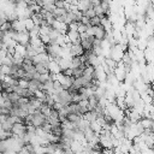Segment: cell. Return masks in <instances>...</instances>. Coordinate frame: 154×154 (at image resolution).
Here are the masks:
<instances>
[{
    "instance_id": "19",
    "label": "cell",
    "mask_w": 154,
    "mask_h": 154,
    "mask_svg": "<svg viewBox=\"0 0 154 154\" xmlns=\"http://www.w3.org/2000/svg\"><path fill=\"white\" fill-rule=\"evenodd\" d=\"M24 25H25V30H26V31H29L30 29H32V28L35 26V24H34V22H32L31 18L24 19Z\"/></svg>"
},
{
    "instance_id": "15",
    "label": "cell",
    "mask_w": 154,
    "mask_h": 154,
    "mask_svg": "<svg viewBox=\"0 0 154 154\" xmlns=\"http://www.w3.org/2000/svg\"><path fill=\"white\" fill-rule=\"evenodd\" d=\"M89 126H90V129L95 132V134H100L101 132V130H102V128H101V125L96 122V120H94V122H90L89 123Z\"/></svg>"
},
{
    "instance_id": "17",
    "label": "cell",
    "mask_w": 154,
    "mask_h": 154,
    "mask_svg": "<svg viewBox=\"0 0 154 154\" xmlns=\"http://www.w3.org/2000/svg\"><path fill=\"white\" fill-rule=\"evenodd\" d=\"M81 65H82V61H81L79 57H71V69L79 67Z\"/></svg>"
},
{
    "instance_id": "21",
    "label": "cell",
    "mask_w": 154,
    "mask_h": 154,
    "mask_svg": "<svg viewBox=\"0 0 154 154\" xmlns=\"http://www.w3.org/2000/svg\"><path fill=\"white\" fill-rule=\"evenodd\" d=\"M11 29H12V24H11V22H5L4 24L0 25V30H1V31L7 32V31H10Z\"/></svg>"
},
{
    "instance_id": "20",
    "label": "cell",
    "mask_w": 154,
    "mask_h": 154,
    "mask_svg": "<svg viewBox=\"0 0 154 154\" xmlns=\"http://www.w3.org/2000/svg\"><path fill=\"white\" fill-rule=\"evenodd\" d=\"M89 25L91 26H97L100 25V17L99 16H95L93 18H89Z\"/></svg>"
},
{
    "instance_id": "2",
    "label": "cell",
    "mask_w": 154,
    "mask_h": 154,
    "mask_svg": "<svg viewBox=\"0 0 154 154\" xmlns=\"http://www.w3.org/2000/svg\"><path fill=\"white\" fill-rule=\"evenodd\" d=\"M11 132L14 136L23 137L24 134L26 132V125L24 123H14L13 126H12V129H11Z\"/></svg>"
},
{
    "instance_id": "4",
    "label": "cell",
    "mask_w": 154,
    "mask_h": 154,
    "mask_svg": "<svg viewBox=\"0 0 154 154\" xmlns=\"http://www.w3.org/2000/svg\"><path fill=\"white\" fill-rule=\"evenodd\" d=\"M66 36L69 37V40H70V42H71L72 45H77V43L81 42V35H79V32L76 31V30H67Z\"/></svg>"
},
{
    "instance_id": "8",
    "label": "cell",
    "mask_w": 154,
    "mask_h": 154,
    "mask_svg": "<svg viewBox=\"0 0 154 154\" xmlns=\"http://www.w3.org/2000/svg\"><path fill=\"white\" fill-rule=\"evenodd\" d=\"M82 118H83L82 114H78V113H67V116H66V119H67L70 123L75 124L76 126H77V124L79 123V120H81Z\"/></svg>"
},
{
    "instance_id": "11",
    "label": "cell",
    "mask_w": 154,
    "mask_h": 154,
    "mask_svg": "<svg viewBox=\"0 0 154 154\" xmlns=\"http://www.w3.org/2000/svg\"><path fill=\"white\" fill-rule=\"evenodd\" d=\"M48 70H49L51 73H59L60 72L59 64L55 60H49L48 61Z\"/></svg>"
},
{
    "instance_id": "14",
    "label": "cell",
    "mask_w": 154,
    "mask_h": 154,
    "mask_svg": "<svg viewBox=\"0 0 154 154\" xmlns=\"http://www.w3.org/2000/svg\"><path fill=\"white\" fill-rule=\"evenodd\" d=\"M23 60H24V57H23V55H20V54H17V53H14V54H13V57H12V63H13L14 65L22 66V64H23Z\"/></svg>"
},
{
    "instance_id": "27",
    "label": "cell",
    "mask_w": 154,
    "mask_h": 154,
    "mask_svg": "<svg viewBox=\"0 0 154 154\" xmlns=\"http://www.w3.org/2000/svg\"><path fill=\"white\" fill-rule=\"evenodd\" d=\"M41 129L43 130V131H46V132H51V129H52V125L48 123V122H46V123H43V125L41 126Z\"/></svg>"
},
{
    "instance_id": "10",
    "label": "cell",
    "mask_w": 154,
    "mask_h": 154,
    "mask_svg": "<svg viewBox=\"0 0 154 154\" xmlns=\"http://www.w3.org/2000/svg\"><path fill=\"white\" fill-rule=\"evenodd\" d=\"M35 70H36L40 75H42V73H48V72H49V70H48V63H38V64H36V65H35Z\"/></svg>"
},
{
    "instance_id": "13",
    "label": "cell",
    "mask_w": 154,
    "mask_h": 154,
    "mask_svg": "<svg viewBox=\"0 0 154 154\" xmlns=\"http://www.w3.org/2000/svg\"><path fill=\"white\" fill-rule=\"evenodd\" d=\"M67 8L66 7H55L54 10H53V16H54V18H57V17H60V16H65L66 13H67Z\"/></svg>"
},
{
    "instance_id": "1",
    "label": "cell",
    "mask_w": 154,
    "mask_h": 154,
    "mask_svg": "<svg viewBox=\"0 0 154 154\" xmlns=\"http://www.w3.org/2000/svg\"><path fill=\"white\" fill-rule=\"evenodd\" d=\"M29 117H30V124L29 125H32L35 128H41L43 125V123L47 122V117L45 114H42L38 109L35 111L34 113L29 114Z\"/></svg>"
},
{
    "instance_id": "23",
    "label": "cell",
    "mask_w": 154,
    "mask_h": 154,
    "mask_svg": "<svg viewBox=\"0 0 154 154\" xmlns=\"http://www.w3.org/2000/svg\"><path fill=\"white\" fill-rule=\"evenodd\" d=\"M18 85L20 88H29V81H26L24 78H19L18 79Z\"/></svg>"
},
{
    "instance_id": "22",
    "label": "cell",
    "mask_w": 154,
    "mask_h": 154,
    "mask_svg": "<svg viewBox=\"0 0 154 154\" xmlns=\"http://www.w3.org/2000/svg\"><path fill=\"white\" fill-rule=\"evenodd\" d=\"M82 16H85V17H88V18H93V17L96 16V13H95L94 8H89V10H87V11L82 12Z\"/></svg>"
},
{
    "instance_id": "5",
    "label": "cell",
    "mask_w": 154,
    "mask_h": 154,
    "mask_svg": "<svg viewBox=\"0 0 154 154\" xmlns=\"http://www.w3.org/2000/svg\"><path fill=\"white\" fill-rule=\"evenodd\" d=\"M84 53L81 43H77V45H72L71 43V47H70V55L71 57H79Z\"/></svg>"
},
{
    "instance_id": "7",
    "label": "cell",
    "mask_w": 154,
    "mask_h": 154,
    "mask_svg": "<svg viewBox=\"0 0 154 154\" xmlns=\"http://www.w3.org/2000/svg\"><path fill=\"white\" fill-rule=\"evenodd\" d=\"M106 35H107V31L105 30V28L102 25H97L96 26V32H95L94 37L97 38V40H100V41H102V40L106 38Z\"/></svg>"
},
{
    "instance_id": "12",
    "label": "cell",
    "mask_w": 154,
    "mask_h": 154,
    "mask_svg": "<svg viewBox=\"0 0 154 154\" xmlns=\"http://www.w3.org/2000/svg\"><path fill=\"white\" fill-rule=\"evenodd\" d=\"M29 89L34 93L35 90H37V89H41V82L38 81V79H35V78H31L30 81H29Z\"/></svg>"
},
{
    "instance_id": "28",
    "label": "cell",
    "mask_w": 154,
    "mask_h": 154,
    "mask_svg": "<svg viewBox=\"0 0 154 154\" xmlns=\"http://www.w3.org/2000/svg\"><path fill=\"white\" fill-rule=\"evenodd\" d=\"M23 1H24V2H26V4H29V2H31L32 0H23Z\"/></svg>"
},
{
    "instance_id": "29",
    "label": "cell",
    "mask_w": 154,
    "mask_h": 154,
    "mask_svg": "<svg viewBox=\"0 0 154 154\" xmlns=\"http://www.w3.org/2000/svg\"><path fill=\"white\" fill-rule=\"evenodd\" d=\"M1 65H2V64H1V63H0V70H1Z\"/></svg>"
},
{
    "instance_id": "26",
    "label": "cell",
    "mask_w": 154,
    "mask_h": 154,
    "mask_svg": "<svg viewBox=\"0 0 154 154\" xmlns=\"http://www.w3.org/2000/svg\"><path fill=\"white\" fill-rule=\"evenodd\" d=\"M0 72H1L2 75H5V76L10 75V66H7V65H1V70H0Z\"/></svg>"
},
{
    "instance_id": "9",
    "label": "cell",
    "mask_w": 154,
    "mask_h": 154,
    "mask_svg": "<svg viewBox=\"0 0 154 154\" xmlns=\"http://www.w3.org/2000/svg\"><path fill=\"white\" fill-rule=\"evenodd\" d=\"M82 117H83V118H84L87 122H89V123H90V122L96 120L99 116H97V113H96L94 109H89V111H88V112H85V113H84Z\"/></svg>"
},
{
    "instance_id": "18",
    "label": "cell",
    "mask_w": 154,
    "mask_h": 154,
    "mask_svg": "<svg viewBox=\"0 0 154 154\" xmlns=\"http://www.w3.org/2000/svg\"><path fill=\"white\" fill-rule=\"evenodd\" d=\"M29 35H30V37H37V36H40V26L38 25H35L32 29H30L29 31Z\"/></svg>"
},
{
    "instance_id": "3",
    "label": "cell",
    "mask_w": 154,
    "mask_h": 154,
    "mask_svg": "<svg viewBox=\"0 0 154 154\" xmlns=\"http://www.w3.org/2000/svg\"><path fill=\"white\" fill-rule=\"evenodd\" d=\"M95 37L94 36H90V35H87L85 37H82L81 38V46L83 48V51H91L93 49V42H94Z\"/></svg>"
},
{
    "instance_id": "25",
    "label": "cell",
    "mask_w": 154,
    "mask_h": 154,
    "mask_svg": "<svg viewBox=\"0 0 154 154\" xmlns=\"http://www.w3.org/2000/svg\"><path fill=\"white\" fill-rule=\"evenodd\" d=\"M60 72H61L63 75H65V76H69V77H72V76H73V71H72L71 67H69V69H64V70H61Z\"/></svg>"
},
{
    "instance_id": "16",
    "label": "cell",
    "mask_w": 154,
    "mask_h": 154,
    "mask_svg": "<svg viewBox=\"0 0 154 154\" xmlns=\"http://www.w3.org/2000/svg\"><path fill=\"white\" fill-rule=\"evenodd\" d=\"M14 53L25 57V46L19 45V43H16V46H14Z\"/></svg>"
},
{
    "instance_id": "6",
    "label": "cell",
    "mask_w": 154,
    "mask_h": 154,
    "mask_svg": "<svg viewBox=\"0 0 154 154\" xmlns=\"http://www.w3.org/2000/svg\"><path fill=\"white\" fill-rule=\"evenodd\" d=\"M11 24H12V29L14 31H24L25 30V25H24L23 19H16V20L11 22Z\"/></svg>"
},
{
    "instance_id": "24",
    "label": "cell",
    "mask_w": 154,
    "mask_h": 154,
    "mask_svg": "<svg viewBox=\"0 0 154 154\" xmlns=\"http://www.w3.org/2000/svg\"><path fill=\"white\" fill-rule=\"evenodd\" d=\"M89 25H85V24H82V23H78V28H77V31L79 34H83V32H87V29H88Z\"/></svg>"
}]
</instances>
